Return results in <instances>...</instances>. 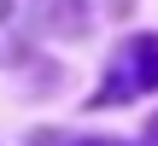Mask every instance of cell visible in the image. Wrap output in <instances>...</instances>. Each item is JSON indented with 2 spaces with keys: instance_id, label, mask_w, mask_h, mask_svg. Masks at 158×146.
Wrapping results in <instances>:
<instances>
[{
  "instance_id": "obj_1",
  "label": "cell",
  "mask_w": 158,
  "mask_h": 146,
  "mask_svg": "<svg viewBox=\"0 0 158 146\" xmlns=\"http://www.w3.org/2000/svg\"><path fill=\"white\" fill-rule=\"evenodd\" d=\"M147 88H158V35H129L106 64V82H100L94 105H123Z\"/></svg>"
},
{
  "instance_id": "obj_2",
  "label": "cell",
  "mask_w": 158,
  "mask_h": 146,
  "mask_svg": "<svg viewBox=\"0 0 158 146\" xmlns=\"http://www.w3.org/2000/svg\"><path fill=\"white\" fill-rule=\"evenodd\" d=\"M35 146H111V140H82V135H41Z\"/></svg>"
},
{
  "instance_id": "obj_3",
  "label": "cell",
  "mask_w": 158,
  "mask_h": 146,
  "mask_svg": "<svg viewBox=\"0 0 158 146\" xmlns=\"http://www.w3.org/2000/svg\"><path fill=\"white\" fill-rule=\"evenodd\" d=\"M147 140H152V146H158V117H152V129H147Z\"/></svg>"
}]
</instances>
